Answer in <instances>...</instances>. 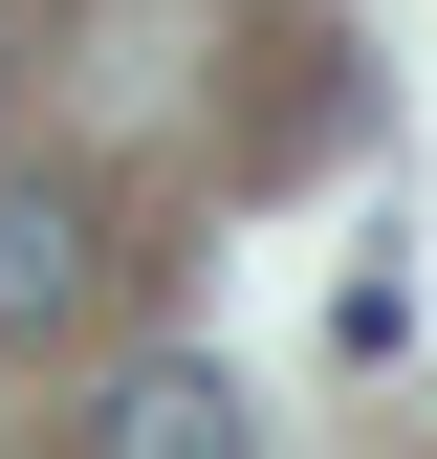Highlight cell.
Listing matches in <instances>:
<instances>
[{
  "label": "cell",
  "mask_w": 437,
  "mask_h": 459,
  "mask_svg": "<svg viewBox=\"0 0 437 459\" xmlns=\"http://www.w3.org/2000/svg\"><path fill=\"white\" fill-rule=\"evenodd\" d=\"M88 459H262V437H241V394H218L197 351H132L109 416H88Z\"/></svg>",
  "instance_id": "2"
},
{
  "label": "cell",
  "mask_w": 437,
  "mask_h": 459,
  "mask_svg": "<svg viewBox=\"0 0 437 459\" xmlns=\"http://www.w3.org/2000/svg\"><path fill=\"white\" fill-rule=\"evenodd\" d=\"M88 307H109V197L0 176V351H66Z\"/></svg>",
  "instance_id": "1"
}]
</instances>
